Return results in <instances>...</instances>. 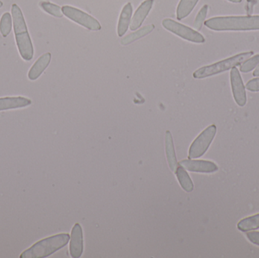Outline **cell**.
<instances>
[{"label":"cell","instance_id":"cell-24","mask_svg":"<svg viewBox=\"0 0 259 258\" xmlns=\"http://www.w3.org/2000/svg\"><path fill=\"white\" fill-rule=\"evenodd\" d=\"M246 88L250 92H259V77L249 80L246 85Z\"/></svg>","mask_w":259,"mask_h":258},{"label":"cell","instance_id":"cell-25","mask_svg":"<svg viewBox=\"0 0 259 258\" xmlns=\"http://www.w3.org/2000/svg\"><path fill=\"white\" fill-rule=\"evenodd\" d=\"M246 236H247V239H249L252 243L259 246V232L249 231V233L247 232Z\"/></svg>","mask_w":259,"mask_h":258},{"label":"cell","instance_id":"cell-2","mask_svg":"<svg viewBox=\"0 0 259 258\" xmlns=\"http://www.w3.org/2000/svg\"><path fill=\"white\" fill-rule=\"evenodd\" d=\"M12 17L17 46L24 60L31 61L33 57V47L22 11L17 4L12 6Z\"/></svg>","mask_w":259,"mask_h":258},{"label":"cell","instance_id":"cell-26","mask_svg":"<svg viewBox=\"0 0 259 258\" xmlns=\"http://www.w3.org/2000/svg\"><path fill=\"white\" fill-rule=\"evenodd\" d=\"M247 1V6H246V11L249 15H251L253 12L254 6L258 3V0H246Z\"/></svg>","mask_w":259,"mask_h":258},{"label":"cell","instance_id":"cell-14","mask_svg":"<svg viewBox=\"0 0 259 258\" xmlns=\"http://www.w3.org/2000/svg\"><path fill=\"white\" fill-rule=\"evenodd\" d=\"M165 151L169 167H170V170L175 173L177 168L179 166V164L177 161L175 147H174L173 137H172L170 131H166L165 133Z\"/></svg>","mask_w":259,"mask_h":258},{"label":"cell","instance_id":"cell-10","mask_svg":"<svg viewBox=\"0 0 259 258\" xmlns=\"http://www.w3.org/2000/svg\"><path fill=\"white\" fill-rule=\"evenodd\" d=\"M83 251V231L81 226L76 224L71 230V242H70V254L71 257H81Z\"/></svg>","mask_w":259,"mask_h":258},{"label":"cell","instance_id":"cell-21","mask_svg":"<svg viewBox=\"0 0 259 258\" xmlns=\"http://www.w3.org/2000/svg\"><path fill=\"white\" fill-rule=\"evenodd\" d=\"M39 6L47 13L56 17V18H62L63 16V13H62V9H61L60 6L53 4V3H50V2H40L39 3Z\"/></svg>","mask_w":259,"mask_h":258},{"label":"cell","instance_id":"cell-23","mask_svg":"<svg viewBox=\"0 0 259 258\" xmlns=\"http://www.w3.org/2000/svg\"><path fill=\"white\" fill-rule=\"evenodd\" d=\"M208 6L207 5H205L202 9L199 11L198 13L197 16H196V19H195L194 24H193V27L195 29L197 30H201L202 28V24L205 21V18H206L207 13H208Z\"/></svg>","mask_w":259,"mask_h":258},{"label":"cell","instance_id":"cell-20","mask_svg":"<svg viewBox=\"0 0 259 258\" xmlns=\"http://www.w3.org/2000/svg\"><path fill=\"white\" fill-rule=\"evenodd\" d=\"M12 15L9 12L3 14L0 20V33L3 37H6L11 33L12 27Z\"/></svg>","mask_w":259,"mask_h":258},{"label":"cell","instance_id":"cell-12","mask_svg":"<svg viewBox=\"0 0 259 258\" xmlns=\"http://www.w3.org/2000/svg\"><path fill=\"white\" fill-rule=\"evenodd\" d=\"M31 105V100L25 97H5L0 98V112L10 109H21Z\"/></svg>","mask_w":259,"mask_h":258},{"label":"cell","instance_id":"cell-19","mask_svg":"<svg viewBox=\"0 0 259 258\" xmlns=\"http://www.w3.org/2000/svg\"><path fill=\"white\" fill-rule=\"evenodd\" d=\"M154 28H155V25H153V24L145 26L143 28L140 29L137 31L131 33V34L126 36L125 37L122 38L121 41V44L124 45H128L131 42H134V41L137 40V39L149 34L154 30Z\"/></svg>","mask_w":259,"mask_h":258},{"label":"cell","instance_id":"cell-11","mask_svg":"<svg viewBox=\"0 0 259 258\" xmlns=\"http://www.w3.org/2000/svg\"><path fill=\"white\" fill-rule=\"evenodd\" d=\"M154 0H146L139 6L132 18V22L131 24V30H137L142 25L143 21L149 15Z\"/></svg>","mask_w":259,"mask_h":258},{"label":"cell","instance_id":"cell-22","mask_svg":"<svg viewBox=\"0 0 259 258\" xmlns=\"http://www.w3.org/2000/svg\"><path fill=\"white\" fill-rule=\"evenodd\" d=\"M259 65V54L247 59L240 65V69L242 73H249Z\"/></svg>","mask_w":259,"mask_h":258},{"label":"cell","instance_id":"cell-28","mask_svg":"<svg viewBox=\"0 0 259 258\" xmlns=\"http://www.w3.org/2000/svg\"><path fill=\"white\" fill-rule=\"evenodd\" d=\"M228 1L232 2V3H241L242 0H228Z\"/></svg>","mask_w":259,"mask_h":258},{"label":"cell","instance_id":"cell-6","mask_svg":"<svg viewBox=\"0 0 259 258\" xmlns=\"http://www.w3.org/2000/svg\"><path fill=\"white\" fill-rule=\"evenodd\" d=\"M162 26L171 33H175L177 36L196 43H203L205 39L201 33L187 26L180 24L170 18H166L162 21Z\"/></svg>","mask_w":259,"mask_h":258},{"label":"cell","instance_id":"cell-13","mask_svg":"<svg viewBox=\"0 0 259 258\" xmlns=\"http://www.w3.org/2000/svg\"><path fill=\"white\" fill-rule=\"evenodd\" d=\"M51 59L52 56L50 53H45L41 56L29 71L28 78L30 80H36L39 78L50 65Z\"/></svg>","mask_w":259,"mask_h":258},{"label":"cell","instance_id":"cell-18","mask_svg":"<svg viewBox=\"0 0 259 258\" xmlns=\"http://www.w3.org/2000/svg\"><path fill=\"white\" fill-rule=\"evenodd\" d=\"M237 228L241 232H249L259 229V214L241 220L237 224Z\"/></svg>","mask_w":259,"mask_h":258},{"label":"cell","instance_id":"cell-8","mask_svg":"<svg viewBox=\"0 0 259 258\" xmlns=\"http://www.w3.org/2000/svg\"><path fill=\"white\" fill-rule=\"evenodd\" d=\"M231 83L232 88L233 95L236 103L240 107L246 106V87L243 84V79L240 71L237 68H233L231 71Z\"/></svg>","mask_w":259,"mask_h":258},{"label":"cell","instance_id":"cell-3","mask_svg":"<svg viewBox=\"0 0 259 258\" xmlns=\"http://www.w3.org/2000/svg\"><path fill=\"white\" fill-rule=\"evenodd\" d=\"M69 235L67 233L55 235L42 239L26 250L20 256L21 258L47 257L54 254L65 247L69 241Z\"/></svg>","mask_w":259,"mask_h":258},{"label":"cell","instance_id":"cell-5","mask_svg":"<svg viewBox=\"0 0 259 258\" xmlns=\"http://www.w3.org/2000/svg\"><path fill=\"white\" fill-rule=\"evenodd\" d=\"M217 132L215 125H211L204 130L196 139L193 141L189 149L190 159L202 157L209 148Z\"/></svg>","mask_w":259,"mask_h":258},{"label":"cell","instance_id":"cell-7","mask_svg":"<svg viewBox=\"0 0 259 258\" xmlns=\"http://www.w3.org/2000/svg\"><path fill=\"white\" fill-rule=\"evenodd\" d=\"M62 11L67 18L89 30L95 31L101 30V24L96 18L77 8L65 6L62 8Z\"/></svg>","mask_w":259,"mask_h":258},{"label":"cell","instance_id":"cell-9","mask_svg":"<svg viewBox=\"0 0 259 258\" xmlns=\"http://www.w3.org/2000/svg\"><path fill=\"white\" fill-rule=\"evenodd\" d=\"M179 164L190 172L211 174L219 170V167L214 162L209 161L183 160Z\"/></svg>","mask_w":259,"mask_h":258},{"label":"cell","instance_id":"cell-16","mask_svg":"<svg viewBox=\"0 0 259 258\" xmlns=\"http://www.w3.org/2000/svg\"><path fill=\"white\" fill-rule=\"evenodd\" d=\"M175 174H176L177 178H178L183 189L186 192H191L193 190L194 186H193V181L190 179V176L186 171L185 168H183L179 164V166L177 168Z\"/></svg>","mask_w":259,"mask_h":258},{"label":"cell","instance_id":"cell-1","mask_svg":"<svg viewBox=\"0 0 259 258\" xmlns=\"http://www.w3.org/2000/svg\"><path fill=\"white\" fill-rule=\"evenodd\" d=\"M205 25L216 31L257 30H259V15L215 17L205 21Z\"/></svg>","mask_w":259,"mask_h":258},{"label":"cell","instance_id":"cell-4","mask_svg":"<svg viewBox=\"0 0 259 258\" xmlns=\"http://www.w3.org/2000/svg\"><path fill=\"white\" fill-rule=\"evenodd\" d=\"M253 51L240 53L229 59L220 61L208 66L202 67L193 73V77L196 79H203L211 76L217 75L225 71H229L233 68H236L246 62L251 56H253Z\"/></svg>","mask_w":259,"mask_h":258},{"label":"cell","instance_id":"cell-17","mask_svg":"<svg viewBox=\"0 0 259 258\" xmlns=\"http://www.w3.org/2000/svg\"><path fill=\"white\" fill-rule=\"evenodd\" d=\"M198 2L199 0H181L177 9V18L182 20L187 18L191 13Z\"/></svg>","mask_w":259,"mask_h":258},{"label":"cell","instance_id":"cell-27","mask_svg":"<svg viewBox=\"0 0 259 258\" xmlns=\"http://www.w3.org/2000/svg\"><path fill=\"white\" fill-rule=\"evenodd\" d=\"M252 75H253L254 77H259V65L258 68H257L256 69H255V71H254Z\"/></svg>","mask_w":259,"mask_h":258},{"label":"cell","instance_id":"cell-15","mask_svg":"<svg viewBox=\"0 0 259 258\" xmlns=\"http://www.w3.org/2000/svg\"><path fill=\"white\" fill-rule=\"evenodd\" d=\"M132 12L133 7L131 3L126 4L125 6L123 8L122 11H121L118 25V34L121 37L124 36V33L127 32V29H128Z\"/></svg>","mask_w":259,"mask_h":258},{"label":"cell","instance_id":"cell-29","mask_svg":"<svg viewBox=\"0 0 259 258\" xmlns=\"http://www.w3.org/2000/svg\"><path fill=\"white\" fill-rule=\"evenodd\" d=\"M3 3L2 1H0V8L3 7Z\"/></svg>","mask_w":259,"mask_h":258}]
</instances>
